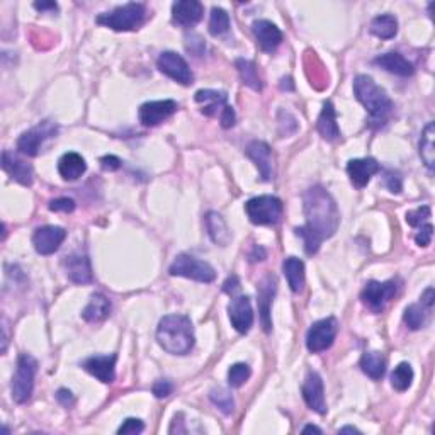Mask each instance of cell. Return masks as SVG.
<instances>
[{"mask_svg": "<svg viewBox=\"0 0 435 435\" xmlns=\"http://www.w3.org/2000/svg\"><path fill=\"white\" fill-rule=\"evenodd\" d=\"M306 225L296 228V235L305 240L308 256H315L322 241L334 237L339 229L340 215L335 199L322 186L310 187L303 196Z\"/></svg>", "mask_w": 435, "mask_h": 435, "instance_id": "6da1fadb", "label": "cell"}, {"mask_svg": "<svg viewBox=\"0 0 435 435\" xmlns=\"http://www.w3.org/2000/svg\"><path fill=\"white\" fill-rule=\"evenodd\" d=\"M354 94L357 101L369 113V122L381 128L391 118L395 104L389 99L384 89H381L369 75H357L354 80Z\"/></svg>", "mask_w": 435, "mask_h": 435, "instance_id": "7a4b0ae2", "label": "cell"}, {"mask_svg": "<svg viewBox=\"0 0 435 435\" xmlns=\"http://www.w3.org/2000/svg\"><path fill=\"white\" fill-rule=\"evenodd\" d=\"M160 347L172 355H186L194 347V328L184 315H168L160 320L157 328Z\"/></svg>", "mask_w": 435, "mask_h": 435, "instance_id": "3957f363", "label": "cell"}, {"mask_svg": "<svg viewBox=\"0 0 435 435\" xmlns=\"http://www.w3.org/2000/svg\"><path fill=\"white\" fill-rule=\"evenodd\" d=\"M145 18L146 7L143 4L130 2L126 6L101 14L97 18V24H102V26L111 27L114 31H134L145 23Z\"/></svg>", "mask_w": 435, "mask_h": 435, "instance_id": "277c9868", "label": "cell"}, {"mask_svg": "<svg viewBox=\"0 0 435 435\" xmlns=\"http://www.w3.org/2000/svg\"><path fill=\"white\" fill-rule=\"evenodd\" d=\"M38 371V360L30 354H20L18 357V367L12 377V400L23 405L31 400L34 389V377Z\"/></svg>", "mask_w": 435, "mask_h": 435, "instance_id": "5b68a950", "label": "cell"}, {"mask_svg": "<svg viewBox=\"0 0 435 435\" xmlns=\"http://www.w3.org/2000/svg\"><path fill=\"white\" fill-rule=\"evenodd\" d=\"M245 213L253 225H277L282 218V201L276 196H258L245 203Z\"/></svg>", "mask_w": 435, "mask_h": 435, "instance_id": "8992f818", "label": "cell"}, {"mask_svg": "<svg viewBox=\"0 0 435 435\" xmlns=\"http://www.w3.org/2000/svg\"><path fill=\"white\" fill-rule=\"evenodd\" d=\"M168 272H170V276L187 277L192 279V281L204 282V284L213 282L216 279L215 269H213L208 262L187 256V253H180V256L175 257L174 264L170 265Z\"/></svg>", "mask_w": 435, "mask_h": 435, "instance_id": "52a82bcc", "label": "cell"}, {"mask_svg": "<svg viewBox=\"0 0 435 435\" xmlns=\"http://www.w3.org/2000/svg\"><path fill=\"white\" fill-rule=\"evenodd\" d=\"M336 332H339V323H336V320L332 317L313 323L306 334L308 351L313 352V354L325 352L327 348L334 346Z\"/></svg>", "mask_w": 435, "mask_h": 435, "instance_id": "ba28073f", "label": "cell"}, {"mask_svg": "<svg viewBox=\"0 0 435 435\" xmlns=\"http://www.w3.org/2000/svg\"><path fill=\"white\" fill-rule=\"evenodd\" d=\"M58 131V126L53 121H43L38 126L23 133L18 139V150L26 157H36L39 153L41 146L46 139L53 138Z\"/></svg>", "mask_w": 435, "mask_h": 435, "instance_id": "9c48e42d", "label": "cell"}, {"mask_svg": "<svg viewBox=\"0 0 435 435\" xmlns=\"http://www.w3.org/2000/svg\"><path fill=\"white\" fill-rule=\"evenodd\" d=\"M396 291L398 286L395 281H369L362 289V293H360V299H362V303L369 310L374 311V313H381L386 305L396 296Z\"/></svg>", "mask_w": 435, "mask_h": 435, "instance_id": "30bf717a", "label": "cell"}, {"mask_svg": "<svg viewBox=\"0 0 435 435\" xmlns=\"http://www.w3.org/2000/svg\"><path fill=\"white\" fill-rule=\"evenodd\" d=\"M157 67L160 72L165 73L172 80L179 82V84L182 85L192 84V80H194V75H192L187 61L175 51H163L162 55L158 56Z\"/></svg>", "mask_w": 435, "mask_h": 435, "instance_id": "8fae6325", "label": "cell"}, {"mask_svg": "<svg viewBox=\"0 0 435 435\" xmlns=\"http://www.w3.org/2000/svg\"><path fill=\"white\" fill-rule=\"evenodd\" d=\"M179 106L177 102L172 99L165 101H151L145 102L138 111L139 122L146 128H153V126L162 125L165 119H168L174 113H177Z\"/></svg>", "mask_w": 435, "mask_h": 435, "instance_id": "7c38bea8", "label": "cell"}, {"mask_svg": "<svg viewBox=\"0 0 435 435\" xmlns=\"http://www.w3.org/2000/svg\"><path fill=\"white\" fill-rule=\"evenodd\" d=\"M67 232L60 227H41L32 235V245L39 256H51L61 247Z\"/></svg>", "mask_w": 435, "mask_h": 435, "instance_id": "4fadbf2b", "label": "cell"}, {"mask_svg": "<svg viewBox=\"0 0 435 435\" xmlns=\"http://www.w3.org/2000/svg\"><path fill=\"white\" fill-rule=\"evenodd\" d=\"M303 398H305L306 405L310 406L313 412L325 415L327 413V401H325V391H323V379L318 372L311 371L308 372L305 383L301 388Z\"/></svg>", "mask_w": 435, "mask_h": 435, "instance_id": "5bb4252c", "label": "cell"}, {"mask_svg": "<svg viewBox=\"0 0 435 435\" xmlns=\"http://www.w3.org/2000/svg\"><path fill=\"white\" fill-rule=\"evenodd\" d=\"M229 322L240 334H248L253 325V310L248 296H237L228 306Z\"/></svg>", "mask_w": 435, "mask_h": 435, "instance_id": "9a60e30c", "label": "cell"}, {"mask_svg": "<svg viewBox=\"0 0 435 435\" xmlns=\"http://www.w3.org/2000/svg\"><path fill=\"white\" fill-rule=\"evenodd\" d=\"M203 15L204 7L198 0H179L172 6V20L184 30L196 26Z\"/></svg>", "mask_w": 435, "mask_h": 435, "instance_id": "2e32d148", "label": "cell"}, {"mask_svg": "<svg viewBox=\"0 0 435 435\" xmlns=\"http://www.w3.org/2000/svg\"><path fill=\"white\" fill-rule=\"evenodd\" d=\"M116 360H118L116 354L92 355L82 362V367H84L89 374L97 377L101 383L109 384L113 383L114 377H116Z\"/></svg>", "mask_w": 435, "mask_h": 435, "instance_id": "e0dca14e", "label": "cell"}, {"mask_svg": "<svg viewBox=\"0 0 435 435\" xmlns=\"http://www.w3.org/2000/svg\"><path fill=\"white\" fill-rule=\"evenodd\" d=\"M247 155L257 165L262 180L269 182L274 175V155L270 146L265 141H252L247 146Z\"/></svg>", "mask_w": 435, "mask_h": 435, "instance_id": "ac0fdd59", "label": "cell"}, {"mask_svg": "<svg viewBox=\"0 0 435 435\" xmlns=\"http://www.w3.org/2000/svg\"><path fill=\"white\" fill-rule=\"evenodd\" d=\"M63 267L67 277L72 282H77V284L92 282V267H90V260L85 253L77 252L67 256L63 260Z\"/></svg>", "mask_w": 435, "mask_h": 435, "instance_id": "d6986e66", "label": "cell"}, {"mask_svg": "<svg viewBox=\"0 0 435 435\" xmlns=\"http://www.w3.org/2000/svg\"><path fill=\"white\" fill-rule=\"evenodd\" d=\"M379 170V163L374 158H355L347 163V174L351 177V182L357 189L366 187L372 175L377 174Z\"/></svg>", "mask_w": 435, "mask_h": 435, "instance_id": "ffe728a7", "label": "cell"}, {"mask_svg": "<svg viewBox=\"0 0 435 435\" xmlns=\"http://www.w3.org/2000/svg\"><path fill=\"white\" fill-rule=\"evenodd\" d=\"M277 289V281L274 276H267L258 286V310H260V320L264 330L269 332L272 330V320H270V305H272L274 294Z\"/></svg>", "mask_w": 435, "mask_h": 435, "instance_id": "44dd1931", "label": "cell"}, {"mask_svg": "<svg viewBox=\"0 0 435 435\" xmlns=\"http://www.w3.org/2000/svg\"><path fill=\"white\" fill-rule=\"evenodd\" d=\"M252 30H253V34H256L257 43L260 44V48L264 51H267V53L276 51L279 44L282 43L281 30H279L276 24L270 23V20H265V19L256 20Z\"/></svg>", "mask_w": 435, "mask_h": 435, "instance_id": "7402d4cb", "label": "cell"}, {"mask_svg": "<svg viewBox=\"0 0 435 435\" xmlns=\"http://www.w3.org/2000/svg\"><path fill=\"white\" fill-rule=\"evenodd\" d=\"M2 168L11 175L15 182L23 184V186H31L32 184V167L24 160L15 157L14 153L9 150H6L2 153Z\"/></svg>", "mask_w": 435, "mask_h": 435, "instance_id": "603a6c76", "label": "cell"}, {"mask_svg": "<svg viewBox=\"0 0 435 435\" xmlns=\"http://www.w3.org/2000/svg\"><path fill=\"white\" fill-rule=\"evenodd\" d=\"M196 102L201 106V113L206 116H218V113H223L227 108V94L220 92V90L204 89L196 92Z\"/></svg>", "mask_w": 435, "mask_h": 435, "instance_id": "cb8c5ba5", "label": "cell"}, {"mask_svg": "<svg viewBox=\"0 0 435 435\" xmlns=\"http://www.w3.org/2000/svg\"><path fill=\"white\" fill-rule=\"evenodd\" d=\"M374 65L398 77H412L415 73V67L400 53H384V55L376 56Z\"/></svg>", "mask_w": 435, "mask_h": 435, "instance_id": "d4e9b609", "label": "cell"}, {"mask_svg": "<svg viewBox=\"0 0 435 435\" xmlns=\"http://www.w3.org/2000/svg\"><path fill=\"white\" fill-rule=\"evenodd\" d=\"M317 130L327 141H336V139H340V128L339 125H336V113L330 101L323 104L322 114H320L317 121Z\"/></svg>", "mask_w": 435, "mask_h": 435, "instance_id": "484cf974", "label": "cell"}, {"mask_svg": "<svg viewBox=\"0 0 435 435\" xmlns=\"http://www.w3.org/2000/svg\"><path fill=\"white\" fill-rule=\"evenodd\" d=\"M87 170V163L77 151H68L58 160V172L65 180H77Z\"/></svg>", "mask_w": 435, "mask_h": 435, "instance_id": "4316f807", "label": "cell"}, {"mask_svg": "<svg viewBox=\"0 0 435 435\" xmlns=\"http://www.w3.org/2000/svg\"><path fill=\"white\" fill-rule=\"evenodd\" d=\"M282 272H284L291 291L296 294L301 293L305 287V264H303V260L296 257H287L282 264Z\"/></svg>", "mask_w": 435, "mask_h": 435, "instance_id": "83f0119b", "label": "cell"}, {"mask_svg": "<svg viewBox=\"0 0 435 435\" xmlns=\"http://www.w3.org/2000/svg\"><path fill=\"white\" fill-rule=\"evenodd\" d=\"M111 315V301L104 294H94L82 311V318L89 323H99Z\"/></svg>", "mask_w": 435, "mask_h": 435, "instance_id": "f1b7e54d", "label": "cell"}, {"mask_svg": "<svg viewBox=\"0 0 435 435\" xmlns=\"http://www.w3.org/2000/svg\"><path fill=\"white\" fill-rule=\"evenodd\" d=\"M206 228L211 240L215 241V244L221 245V247H227L229 240H232V233H229L227 221L223 220V216L218 215L215 211L206 215Z\"/></svg>", "mask_w": 435, "mask_h": 435, "instance_id": "f546056e", "label": "cell"}, {"mask_svg": "<svg viewBox=\"0 0 435 435\" xmlns=\"http://www.w3.org/2000/svg\"><path fill=\"white\" fill-rule=\"evenodd\" d=\"M360 369L371 379H381L386 372V357L381 352H366L360 357Z\"/></svg>", "mask_w": 435, "mask_h": 435, "instance_id": "4dcf8cb0", "label": "cell"}, {"mask_svg": "<svg viewBox=\"0 0 435 435\" xmlns=\"http://www.w3.org/2000/svg\"><path fill=\"white\" fill-rule=\"evenodd\" d=\"M435 125L434 122H429L425 126V130L422 131V138H420V157L424 160L425 167L429 168L430 172L434 170L435 165Z\"/></svg>", "mask_w": 435, "mask_h": 435, "instance_id": "1f68e13d", "label": "cell"}, {"mask_svg": "<svg viewBox=\"0 0 435 435\" xmlns=\"http://www.w3.org/2000/svg\"><path fill=\"white\" fill-rule=\"evenodd\" d=\"M235 67L238 70V73H240L241 82H244L247 87H250L252 90H256V92H260L262 90V80L260 77H258V70L257 65L253 63V61L245 60V58H238L235 61Z\"/></svg>", "mask_w": 435, "mask_h": 435, "instance_id": "d6a6232c", "label": "cell"}, {"mask_svg": "<svg viewBox=\"0 0 435 435\" xmlns=\"http://www.w3.org/2000/svg\"><path fill=\"white\" fill-rule=\"evenodd\" d=\"M371 32L381 39L395 38L398 32V20L395 15L383 14L377 15L371 23Z\"/></svg>", "mask_w": 435, "mask_h": 435, "instance_id": "836d02e7", "label": "cell"}, {"mask_svg": "<svg viewBox=\"0 0 435 435\" xmlns=\"http://www.w3.org/2000/svg\"><path fill=\"white\" fill-rule=\"evenodd\" d=\"M413 369L408 362H401L391 372V384L396 391H406L412 386Z\"/></svg>", "mask_w": 435, "mask_h": 435, "instance_id": "e575fe53", "label": "cell"}, {"mask_svg": "<svg viewBox=\"0 0 435 435\" xmlns=\"http://www.w3.org/2000/svg\"><path fill=\"white\" fill-rule=\"evenodd\" d=\"M427 311H429V308L424 305H410L405 310L403 322L408 325L410 330H420L427 323Z\"/></svg>", "mask_w": 435, "mask_h": 435, "instance_id": "d590c367", "label": "cell"}, {"mask_svg": "<svg viewBox=\"0 0 435 435\" xmlns=\"http://www.w3.org/2000/svg\"><path fill=\"white\" fill-rule=\"evenodd\" d=\"M229 30V15L228 12L221 7H215L211 11V18H209V32L213 36H221Z\"/></svg>", "mask_w": 435, "mask_h": 435, "instance_id": "8d00e7d4", "label": "cell"}, {"mask_svg": "<svg viewBox=\"0 0 435 435\" xmlns=\"http://www.w3.org/2000/svg\"><path fill=\"white\" fill-rule=\"evenodd\" d=\"M209 400L213 401V405L218 406L225 415H229L235 408V401H233L232 393L227 391L223 388H215L211 393H209Z\"/></svg>", "mask_w": 435, "mask_h": 435, "instance_id": "74e56055", "label": "cell"}, {"mask_svg": "<svg viewBox=\"0 0 435 435\" xmlns=\"http://www.w3.org/2000/svg\"><path fill=\"white\" fill-rule=\"evenodd\" d=\"M250 374H252V371H250L248 364L244 362L233 364L228 371V383L232 388H240V386L247 383Z\"/></svg>", "mask_w": 435, "mask_h": 435, "instance_id": "f35d334b", "label": "cell"}, {"mask_svg": "<svg viewBox=\"0 0 435 435\" xmlns=\"http://www.w3.org/2000/svg\"><path fill=\"white\" fill-rule=\"evenodd\" d=\"M430 215H432L430 206H420L413 209V211L406 213V223H408L410 227H422V225L429 220Z\"/></svg>", "mask_w": 435, "mask_h": 435, "instance_id": "ab89813d", "label": "cell"}, {"mask_svg": "<svg viewBox=\"0 0 435 435\" xmlns=\"http://www.w3.org/2000/svg\"><path fill=\"white\" fill-rule=\"evenodd\" d=\"M384 186L393 192V194H400L403 189V180H401L400 172L396 170H384Z\"/></svg>", "mask_w": 435, "mask_h": 435, "instance_id": "60d3db41", "label": "cell"}, {"mask_svg": "<svg viewBox=\"0 0 435 435\" xmlns=\"http://www.w3.org/2000/svg\"><path fill=\"white\" fill-rule=\"evenodd\" d=\"M145 430V425H143L141 420L138 418H128V420L122 422V425L118 429V434H141Z\"/></svg>", "mask_w": 435, "mask_h": 435, "instance_id": "b9f144b4", "label": "cell"}, {"mask_svg": "<svg viewBox=\"0 0 435 435\" xmlns=\"http://www.w3.org/2000/svg\"><path fill=\"white\" fill-rule=\"evenodd\" d=\"M151 391H153V395L157 396L158 400H162V398H168L174 393V384L168 379H158L157 383L153 384V388H151Z\"/></svg>", "mask_w": 435, "mask_h": 435, "instance_id": "7bdbcfd3", "label": "cell"}, {"mask_svg": "<svg viewBox=\"0 0 435 435\" xmlns=\"http://www.w3.org/2000/svg\"><path fill=\"white\" fill-rule=\"evenodd\" d=\"M432 237H434V227L430 223H425L424 227L420 228V232L415 235V241L418 247H429L432 244Z\"/></svg>", "mask_w": 435, "mask_h": 435, "instance_id": "ee69618b", "label": "cell"}, {"mask_svg": "<svg viewBox=\"0 0 435 435\" xmlns=\"http://www.w3.org/2000/svg\"><path fill=\"white\" fill-rule=\"evenodd\" d=\"M50 209L55 213H72L75 209V201L70 198L53 199L50 203Z\"/></svg>", "mask_w": 435, "mask_h": 435, "instance_id": "f6af8a7d", "label": "cell"}, {"mask_svg": "<svg viewBox=\"0 0 435 435\" xmlns=\"http://www.w3.org/2000/svg\"><path fill=\"white\" fill-rule=\"evenodd\" d=\"M220 122L225 130L233 128V126H235L237 114H235V111H233L232 106H227V108L223 109V113L220 114Z\"/></svg>", "mask_w": 435, "mask_h": 435, "instance_id": "bcb514c9", "label": "cell"}, {"mask_svg": "<svg viewBox=\"0 0 435 435\" xmlns=\"http://www.w3.org/2000/svg\"><path fill=\"white\" fill-rule=\"evenodd\" d=\"M56 400H58V403L63 405L65 408H72V406L75 405V396H73V393L65 388L58 389V393H56Z\"/></svg>", "mask_w": 435, "mask_h": 435, "instance_id": "7dc6e473", "label": "cell"}, {"mask_svg": "<svg viewBox=\"0 0 435 435\" xmlns=\"http://www.w3.org/2000/svg\"><path fill=\"white\" fill-rule=\"evenodd\" d=\"M101 167L104 168L106 172H114L121 167V160L114 155H106V157L101 158Z\"/></svg>", "mask_w": 435, "mask_h": 435, "instance_id": "c3c4849f", "label": "cell"}, {"mask_svg": "<svg viewBox=\"0 0 435 435\" xmlns=\"http://www.w3.org/2000/svg\"><path fill=\"white\" fill-rule=\"evenodd\" d=\"M238 289H240V279H238L237 276H229L227 279V282L223 284V291L225 293H228L229 296H233Z\"/></svg>", "mask_w": 435, "mask_h": 435, "instance_id": "681fc988", "label": "cell"}, {"mask_svg": "<svg viewBox=\"0 0 435 435\" xmlns=\"http://www.w3.org/2000/svg\"><path fill=\"white\" fill-rule=\"evenodd\" d=\"M182 424H184V422H182V413H179V415L174 418V422H172V427H170V430H168V432H170V434H175V432H177V434H187V429H186V427H182Z\"/></svg>", "mask_w": 435, "mask_h": 435, "instance_id": "f907efd6", "label": "cell"}, {"mask_svg": "<svg viewBox=\"0 0 435 435\" xmlns=\"http://www.w3.org/2000/svg\"><path fill=\"white\" fill-rule=\"evenodd\" d=\"M434 287H429V289L425 291L424 294H422V305H424L425 308H429V310H432V306H434Z\"/></svg>", "mask_w": 435, "mask_h": 435, "instance_id": "816d5d0a", "label": "cell"}, {"mask_svg": "<svg viewBox=\"0 0 435 435\" xmlns=\"http://www.w3.org/2000/svg\"><path fill=\"white\" fill-rule=\"evenodd\" d=\"M265 256H267V253H265L264 247H260V245H256V247H253V250H252V253H250V260H252V262L264 260Z\"/></svg>", "mask_w": 435, "mask_h": 435, "instance_id": "f5cc1de1", "label": "cell"}, {"mask_svg": "<svg viewBox=\"0 0 435 435\" xmlns=\"http://www.w3.org/2000/svg\"><path fill=\"white\" fill-rule=\"evenodd\" d=\"M34 9L38 11H58V4L56 2H34Z\"/></svg>", "mask_w": 435, "mask_h": 435, "instance_id": "db71d44e", "label": "cell"}, {"mask_svg": "<svg viewBox=\"0 0 435 435\" xmlns=\"http://www.w3.org/2000/svg\"><path fill=\"white\" fill-rule=\"evenodd\" d=\"M281 89L294 90V85H293V80H291V77H286V79L281 80Z\"/></svg>", "mask_w": 435, "mask_h": 435, "instance_id": "11a10c76", "label": "cell"}, {"mask_svg": "<svg viewBox=\"0 0 435 435\" xmlns=\"http://www.w3.org/2000/svg\"><path fill=\"white\" fill-rule=\"evenodd\" d=\"M308 432H315V434H322V430L318 429V427L315 425H306L305 429H303V434H308Z\"/></svg>", "mask_w": 435, "mask_h": 435, "instance_id": "9f6ffc18", "label": "cell"}, {"mask_svg": "<svg viewBox=\"0 0 435 435\" xmlns=\"http://www.w3.org/2000/svg\"><path fill=\"white\" fill-rule=\"evenodd\" d=\"M347 432H351V434H359V430H357L355 427H343V429H340V434H347Z\"/></svg>", "mask_w": 435, "mask_h": 435, "instance_id": "6f0895ef", "label": "cell"}]
</instances>
